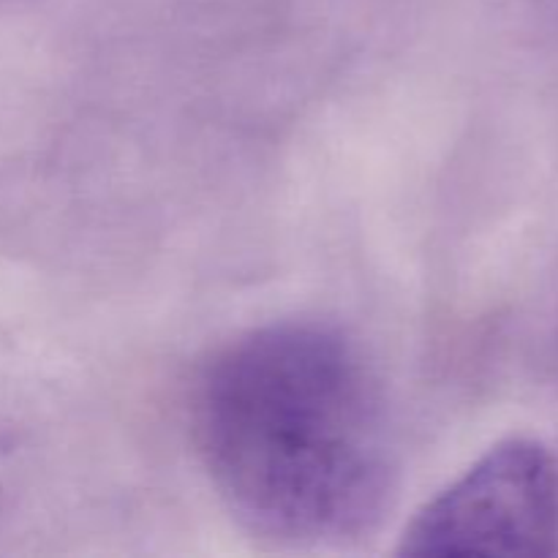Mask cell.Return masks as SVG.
<instances>
[{
    "mask_svg": "<svg viewBox=\"0 0 558 558\" xmlns=\"http://www.w3.org/2000/svg\"><path fill=\"white\" fill-rule=\"evenodd\" d=\"M191 423L213 485L262 537L343 545L390 507L385 398L332 327L283 322L227 343L196 381Z\"/></svg>",
    "mask_w": 558,
    "mask_h": 558,
    "instance_id": "1",
    "label": "cell"
},
{
    "mask_svg": "<svg viewBox=\"0 0 558 558\" xmlns=\"http://www.w3.org/2000/svg\"><path fill=\"white\" fill-rule=\"evenodd\" d=\"M558 539V472L529 439L494 447L423 507L398 554L543 556Z\"/></svg>",
    "mask_w": 558,
    "mask_h": 558,
    "instance_id": "2",
    "label": "cell"
}]
</instances>
